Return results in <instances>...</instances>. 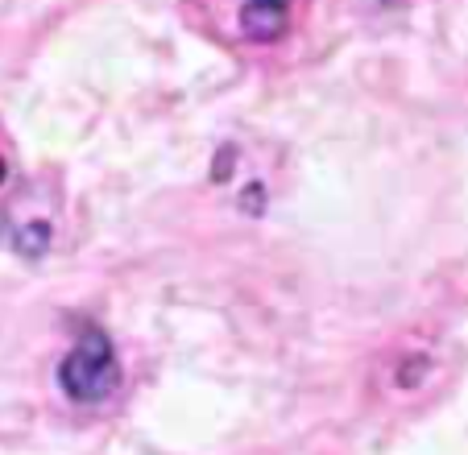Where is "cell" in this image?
<instances>
[{"mask_svg": "<svg viewBox=\"0 0 468 455\" xmlns=\"http://www.w3.org/2000/svg\"><path fill=\"white\" fill-rule=\"evenodd\" d=\"M58 386L62 394L80 406L104 402V397L116 394L121 386V360H116V348L100 327H83L75 352L58 365Z\"/></svg>", "mask_w": 468, "mask_h": 455, "instance_id": "6da1fadb", "label": "cell"}, {"mask_svg": "<svg viewBox=\"0 0 468 455\" xmlns=\"http://www.w3.org/2000/svg\"><path fill=\"white\" fill-rule=\"evenodd\" d=\"M291 26V0H245L240 9V29L257 42H270Z\"/></svg>", "mask_w": 468, "mask_h": 455, "instance_id": "7a4b0ae2", "label": "cell"}, {"mask_svg": "<svg viewBox=\"0 0 468 455\" xmlns=\"http://www.w3.org/2000/svg\"><path fill=\"white\" fill-rule=\"evenodd\" d=\"M5 178H9V166H5V158H0V183H5Z\"/></svg>", "mask_w": 468, "mask_h": 455, "instance_id": "3957f363", "label": "cell"}]
</instances>
